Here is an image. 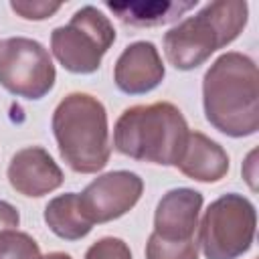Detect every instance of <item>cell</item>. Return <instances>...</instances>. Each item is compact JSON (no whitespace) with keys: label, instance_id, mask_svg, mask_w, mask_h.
I'll use <instances>...</instances> for the list:
<instances>
[{"label":"cell","instance_id":"1","mask_svg":"<svg viewBox=\"0 0 259 259\" xmlns=\"http://www.w3.org/2000/svg\"><path fill=\"white\" fill-rule=\"evenodd\" d=\"M204 115L212 127L231 138L259 130V73L251 57L231 51L221 55L202 79Z\"/></svg>","mask_w":259,"mask_h":259},{"label":"cell","instance_id":"2","mask_svg":"<svg viewBox=\"0 0 259 259\" xmlns=\"http://www.w3.org/2000/svg\"><path fill=\"white\" fill-rule=\"evenodd\" d=\"M188 134L182 111L168 101H156L127 107L117 117L113 146L119 154L140 162L176 166Z\"/></svg>","mask_w":259,"mask_h":259},{"label":"cell","instance_id":"3","mask_svg":"<svg viewBox=\"0 0 259 259\" xmlns=\"http://www.w3.org/2000/svg\"><path fill=\"white\" fill-rule=\"evenodd\" d=\"M53 134L67 166L79 174H95L109 162L111 144L107 111L89 93H69L55 107Z\"/></svg>","mask_w":259,"mask_h":259},{"label":"cell","instance_id":"4","mask_svg":"<svg viewBox=\"0 0 259 259\" xmlns=\"http://www.w3.org/2000/svg\"><path fill=\"white\" fill-rule=\"evenodd\" d=\"M249 6L245 0H217L206 4L164 34V53L180 71L200 67L214 51L233 42L245 28Z\"/></svg>","mask_w":259,"mask_h":259},{"label":"cell","instance_id":"5","mask_svg":"<svg viewBox=\"0 0 259 259\" xmlns=\"http://www.w3.org/2000/svg\"><path fill=\"white\" fill-rule=\"evenodd\" d=\"M257 212L249 198L231 192L208 204L198 225V245L206 259H237L255 239Z\"/></svg>","mask_w":259,"mask_h":259},{"label":"cell","instance_id":"6","mask_svg":"<svg viewBox=\"0 0 259 259\" xmlns=\"http://www.w3.org/2000/svg\"><path fill=\"white\" fill-rule=\"evenodd\" d=\"M115 40V28L95 6L79 8L71 20L51 34V49L57 61L71 73H95L103 55Z\"/></svg>","mask_w":259,"mask_h":259},{"label":"cell","instance_id":"7","mask_svg":"<svg viewBox=\"0 0 259 259\" xmlns=\"http://www.w3.org/2000/svg\"><path fill=\"white\" fill-rule=\"evenodd\" d=\"M57 79L49 51L32 38L10 36L0 42V85L16 97L40 99Z\"/></svg>","mask_w":259,"mask_h":259},{"label":"cell","instance_id":"8","mask_svg":"<svg viewBox=\"0 0 259 259\" xmlns=\"http://www.w3.org/2000/svg\"><path fill=\"white\" fill-rule=\"evenodd\" d=\"M144 192V180L130 170L107 172L85 186L79 196V206L91 225L109 223L123 217L136 206Z\"/></svg>","mask_w":259,"mask_h":259},{"label":"cell","instance_id":"9","mask_svg":"<svg viewBox=\"0 0 259 259\" xmlns=\"http://www.w3.org/2000/svg\"><path fill=\"white\" fill-rule=\"evenodd\" d=\"M166 75L158 49L148 40L132 42L115 61L113 81L127 95H142L156 89Z\"/></svg>","mask_w":259,"mask_h":259},{"label":"cell","instance_id":"10","mask_svg":"<svg viewBox=\"0 0 259 259\" xmlns=\"http://www.w3.org/2000/svg\"><path fill=\"white\" fill-rule=\"evenodd\" d=\"M8 182L24 196H42L63 184V172L45 148L28 146L12 156Z\"/></svg>","mask_w":259,"mask_h":259},{"label":"cell","instance_id":"11","mask_svg":"<svg viewBox=\"0 0 259 259\" xmlns=\"http://www.w3.org/2000/svg\"><path fill=\"white\" fill-rule=\"evenodd\" d=\"M202 208V194L194 188L168 190L154 214V233L164 239H194L198 229V214Z\"/></svg>","mask_w":259,"mask_h":259},{"label":"cell","instance_id":"12","mask_svg":"<svg viewBox=\"0 0 259 259\" xmlns=\"http://www.w3.org/2000/svg\"><path fill=\"white\" fill-rule=\"evenodd\" d=\"M176 168L196 182H219L229 172V156L208 136L190 132Z\"/></svg>","mask_w":259,"mask_h":259},{"label":"cell","instance_id":"13","mask_svg":"<svg viewBox=\"0 0 259 259\" xmlns=\"http://www.w3.org/2000/svg\"><path fill=\"white\" fill-rule=\"evenodd\" d=\"M105 6L130 26H158L178 20L186 10L196 6V0L190 2H105Z\"/></svg>","mask_w":259,"mask_h":259},{"label":"cell","instance_id":"14","mask_svg":"<svg viewBox=\"0 0 259 259\" xmlns=\"http://www.w3.org/2000/svg\"><path fill=\"white\" fill-rule=\"evenodd\" d=\"M45 223L57 237L67 241L83 239L93 229L79 206L77 192H65L49 200V204L45 206Z\"/></svg>","mask_w":259,"mask_h":259},{"label":"cell","instance_id":"15","mask_svg":"<svg viewBox=\"0 0 259 259\" xmlns=\"http://www.w3.org/2000/svg\"><path fill=\"white\" fill-rule=\"evenodd\" d=\"M146 259H198L196 239H164L156 233L146 243Z\"/></svg>","mask_w":259,"mask_h":259},{"label":"cell","instance_id":"16","mask_svg":"<svg viewBox=\"0 0 259 259\" xmlns=\"http://www.w3.org/2000/svg\"><path fill=\"white\" fill-rule=\"evenodd\" d=\"M0 259H40V249L28 233L12 229L0 235Z\"/></svg>","mask_w":259,"mask_h":259},{"label":"cell","instance_id":"17","mask_svg":"<svg viewBox=\"0 0 259 259\" xmlns=\"http://www.w3.org/2000/svg\"><path fill=\"white\" fill-rule=\"evenodd\" d=\"M85 259H132V251L125 241L117 237H103L87 249Z\"/></svg>","mask_w":259,"mask_h":259},{"label":"cell","instance_id":"18","mask_svg":"<svg viewBox=\"0 0 259 259\" xmlns=\"http://www.w3.org/2000/svg\"><path fill=\"white\" fill-rule=\"evenodd\" d=\"M63 4L61 2H45V0H14L10 2V8L26 18V20H45V18H51Z\"/></svg>","mask_w":259,"mask_h":259},{"label":"cell","instance_id":"19","mask_svg":"<svg viewBox=\"0 0 259 259\" xmlns=\"http://www.w3.org/2000/svg\"><path fill=\"white\" fill-rule=\"evenodd\" d=\"M18 223H20V214H18L16 206H12L6 200H0V235L16 229Z\"/></svg>","mask_w":259,"mask_h":259},{"label":"cell","instance_id":"20","mask_svg":"<svg viewBox=\"0 0 259 259\" xmlns=\"http://www.w3.org/2000/svg\"><path fill=\"white\" fill-rule=\"evenodd\" d=\"M40 259H73L69 253H61V251H53L47 255H40Z\"/></svg>","mask_w":259,"mask_h":259}]
</instances>
